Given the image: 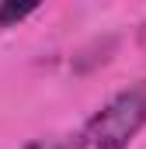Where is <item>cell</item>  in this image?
<instances>
[{
	"label": "cell",
	"mask_w": 146,
	"mask_h": 149,
	"mask_svg": "<svg viewBox=\"0 0 146 149\" xmlns=\"http://www.w3.org/2000/svg\"><path fill=\"white\" fill-rule=\"evenodd\" d=\"M143 128H146V80H136L125 90L111 94L80 125L73 146L77 149H129Z\"/></svg>",
	"instance_id": "cell-1"
},
{
	"label": "cell",
	"mask_w": 146,
	"mask_h": 149,
	"mask_svg": "<svg viewBox=\"0 0 146 149\" xmlns=\"http://www.w3.org/2000/svg\"><path fill=\"white\" fill-rule=\"evenodd\" d=\"M45 0H0V28H18L28 21Z\"/></svg>",
	"instance_id": "cell-2"
},
{
	"label": "cell",
	"mask_w": 146,
	"mask_h": 149,
	"mask_svg": "<svg viewBox=\"0 0 146 149\" xmlns=\"http://www.w3.org/2000/svg\"><path fill=\"white\" fill-rule=\"evenodd\" d=\"M21 149H56L52 142H45V139H32V142H25Z\"/></svg>",
	"instance_id": "cell-3"
},
{
	"label": "cell",
	"mask_w": 146,
	"mask_h": 149,
	"mask_svg": "<svg viewBox=\"0 0 146 149\" xmlns=\"http://www.w3.org/2000/svg\"><path fill=\"white\" fill-rule=\"evenodd\" d=\"M136 45H139V52H146V21L139 24V31H136Z\"/></svg>",
	"instance_id": "cell-4"
}]
</instances>
